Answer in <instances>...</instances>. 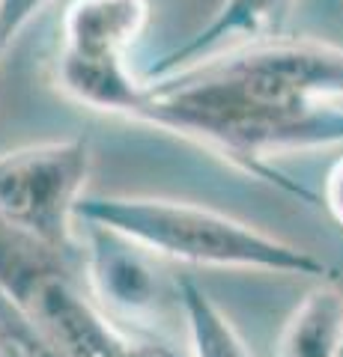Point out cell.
<instances>
[{"instance_id":"6da1fadb","label":"cell","mask_w":343,"mask_h":357,"mask_svg":"<svg viewBox=\"0 0 343 357\" xmlns=\"http://www.w3.org/2000/svg\"><path fill=\"white\" fill-rule=\"evenodd\" d=\"M331 98H343V48L275 42L194 63L168 75V84H147L135 119L260 158L343 140V110Z\"/></svg>"},{"instance_id":"8fae6325","label":"cell","mask_w":343,"mask_h":357,"mask_svg":"<svg viewBox=\"0 0 343 357\" xmlns=\"http://www.w3.org/2000/svg\"><path fill=\"white\" fill-rule=\"evenodd\" d=\"M326 199H328V208L340 223H343V161L335 164V170L328 176V185H326Z\"/></svg>"},{"instance_id":"7c38bea8","label":"cell","mask_w":343,"mask_h":357,"mask_svg":"<svg viewBox=\"0 0 343 357\" xmlns=\"http://www.w3.org/2000/svg\"><path fill=\"white\" fill-rule=\"evenodd\" d=\"M337 357H343V349H340V354H337Z\"/></svg>"},{"instance_id":"5b68a950","label":"cell","mask_w":343,"mask_h":357,"mask_svg":"<svg viewBox=\"0 0 343 357\" xmlns=\"http://www.w3.org/2000/svg\"><path fill=\"white\" fill-rule=\"evenodd\" d=\"M81 250H87V280L93 298L119 316H140L156 304V277L143 250L102 227L84 223Z\"/></svg>"},{"instance_id":"7a4b0ae2","label":"cell","mask_w":343,"mask_h":357,"mask_svg":"<svg viewBox=\"0 0 343 357\" xmlns=\"http://www.w3.org/2000/svg\"><path fill=\"white\" fill-rule=\"evenodd\" d=\"M75 218L78 223H93L114 232L140 250L194 265L257 268V271L278 274H326V262H319L307 250L191 203L81 197Z\"/></svg>"},{"instance_id":"8992f818","label":"cell","mask_w":343,"mask_h":357,"mask_svg":"<svg viewBox=\"0 0 343 357\" xmlns=\"http://www.w3.org/2000/svg\"><path fill=\"white\" fill-rule=\"evenodd\" d=\"M290 3L293 0H224V6L218 9V15L188 45L170 51L159 66H152L143 84H152L156 77H168L173 72H182L188 66L200 63L206 54L218 51L224 42L242 39V36H248V33L254 36V33H260L265 24H272L275 15L284 13Z\"/></svg>"},{"instance_id":"52a82bcc","label":"cell","mask_w":343,"mask_h":357,"mask_svg":"<svg viewBox=\"0 0 343 357\" xmlns=\"http://www.w3.org/2000/svg\"><path fill=\"white\" fill-rule=\"evenodd\" d=\"M343 349V295L319 286L295 307L281 333L278 357H337Z\"/></svg>"},{"instance_id":"3957f363","label":"cell","mask_w":343,"mask_h":357,"mask_svg":"<svg viewBox=\"0 0 343 357\" xmlns=\"http://www.w3.org/2000/svg\"><path fill=\"white\" fill-rule=\"evenodd\" d=\"M147 18V0H72L57 60L63 93L93 110L138 116L147 84L131 75L126 57Z\"/></svg>"},{"instance_id":"9c48e42d","label":"cell","mask_w":343,"mask_h":357,"mask_svg":"<svg viewBox=\"0 0 343 357\" xmlns=\"http://www.w3.org/2000/svg\"><path fill=\"white\" fill-rule=\"evenodd\" d=\"M0 357H60L51 340L36 328V321L3 292H0Z\"/></svg>"},{"instance_id":"ba28073f","label":"cell","mask_w":343,"mask_h":357,"mask_svg":"<svg viewBox=\"0 0 343 357\" xmlns=\"http://www.w3.org/2000/svg\"><path fill=\"white\" fill-rule=\"evenodd\" d=\"M180 304L194 357H251L248 345L242 342L230 319L194 280L180 283Z\"/></svg>"},{"instance_id":"277c9868","label":"cell","mask_w":343,"mask_h":357,"mask_svg":"<svg viewBox=\"0 0 343 357\" xmlns=\"http://www.w3.org/2000/svg\"><path fill=\"white\" fill-rule=\"evenodd\" d=\"M90 143L57 140L0 155V220L60 256L81 250L78 203L90 176Z\"/></svg>"},{"instance_id":"30bf717a","label":"cell","mask_w":343,"mask_h":357,"mask_svg":"<svg viewBox=\"0 0 343 357\" xmlns=\"http://www.w3.org/2000/svg\"><path fill=\"white\" fill-rule=\"evenodd\" d=\"M48 0H0V54Z\"/></svg>"}]
</instances>
